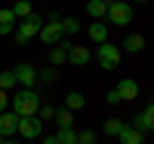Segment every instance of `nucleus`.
I'll return each mask as SVG.
<instances>
[{"instance_id": "31", "label": "nucleus", "mask_w": 154, "mask_h": 144, "mask_svg": "<svg viewBox=\"0 0 154 144\" xmlns=\"http://www.w3.org/2000/svg\"><path fill=\"white\" fill-rule=\"evenodd\" d=\"M44 144H59V142H57V136H46V139H44Z\"/></svg>"}, {"instance_id": "13", "label": "nucleus", "mask_w": 154, "mask_h": 144, "mask_svg": "<svg viewBox=\"0 0 154 144\" xmlns=\"http://www.w3.org/2000/svg\"><path fill=\"white\" fill-rule=\"evenodd\" d=\"M118 139H121V144H144V134L136 131L134 126H123V131L118 134Z\"/></svg>"}, {"instance_id": "15", "label": "nucleus", "mask_w": 154, "mask_h": 144, "mask_svg": "<svg viewBox=\"0 0 154 144\" xmlns=\"http://www.w3.org/2000/svg\"><path fill=\"white\" fill-rule=\"evenodd\" d=\"M123 49L131 52V54L141 52L144 49V36H141V33H131V36H126V39H123Z\"/></svg>"}, {"instance_id": "28", "label": "nucleus", "mask_w": 154, "mask_h": 144, "mask_svg": "<svg viewBox=\"0 0 154 144\" xmlns=\"http://www.w3.org/2000/svg\"><path fill=\"white\" fill-rule=\"evenodd\" d=\"M11 103V100H8V95H5V90H0V113L5 111V105Z\"/></svg>"}, {"instance_id": "30", "label": "nucleus", "mask_w": 154, "mask_h": 144, "mask_svg": "<svg viewBox=\"0 0 154 144\" xmlns=\"http://www.w3.org/2000/svg\"><path fill=\"white\" fill-rule=\"evenodd\" d=\"M72 46H75V44H72V41H62V44H59V49H62V52H69Z\"/></svg>"}, {"instance_id": "34", "label": "nucleus", "mask_w": 154, "mask_h": 144, "mask_svg": "<svg viewBox=\"0 0 154 144\" xmlns=\"http://www.w3.org/2000/svg\"><path fill=\"white\" fill-rule=\"evenodd\" d=\"M0 144H3V136H0Z\"/></svg>"}, {"instance_id": "12", "label": "nucleus", "mask_w": 154, "mask_h": 144, "mask_svg": "<svg viewBox=\"0 0 154 144\" xmlns=\"http://www.w3.org/2000/svg\"><path fill=\"white\" fill-rule=\"evenodd\" d=\"M13 26H16L13 11L11 8H3V11H0V36H8V33L13 31Z\"/></svg>"}, {"instance_id": "3", "label": "nucleus", "mask_w": 154, "mask_h": 144, "mask_svg": "<svg viewBox=\"0 0 154 144\" xmlns=\"http://www.w3.org/2000/svg\"><path fill=\"white\" fill-rule=\"evenodd\" d=\"M98 62H100V67L108 70V72L116 70V67L121 64V52H118V46L110 44V41H103L100 49H98Z\"/></svg>"}, {"instance_id": "32", "label": "nucleus", "mask_w": 154, "mask_h": 144, "mask_svg": "<svg viewBox=\"0 0 154 144\" xmlns=\"http://www.w3.org/2000/svg\"><path fill=\"white\" fill-rule=\"evenodd\" d=\"M3 144H13V142H3Z\"/></svg>"}, {"instance_id": "10", "label": "nucleus", "mask_w": 154, "mask_h": 144, "mask_svg": "<svg viewBox=\"0 0 154 144\" xmlns=\"http://www.w3.org/2000/svg\"><path fill=\"white\" fill-rule=\"evenodd\" d=\"M116 93H118V98H121V100H136V95H139V83H134V80L126 77V80L118 83Z\"/></svg>"}, {"instance_id": "19", "label": "nucleus", "mask_w": 154, "mask_h": 144, "mask_svg": "<svg viewBox=\"0 0 154 144\" xmlns=\"http://www.w3.org/2000/svg\"><path fill=\"white\" fill-rule=\"evenodd\" d=\"M11 11H13V16H16V18H26V16H31V13H33V8H31L28 0H18L16 8H11Z\"/></svg>"}, {"instance_id": "9", "label": "nucleus", "mask_w": 154, "mask_h": 144, "mask_svg": "<svg viewBox=\"0 0 154 144\" xmlns=\"http://www.w3.org/2000/svg\"><path fill=\"white\" fill-rule=\"evenodd\" d=\"M90 49L88 46H72L69 52H67V62L69 64H75V67H82V64H88L90 62Z\"/></svg>"}, {"instance_id": "1", "label": "nucleus", "mask_w": 154, "mask_h": 144, "mask_svg": "<svg viewBox=\"0 0 154 144\" xmlns=\"http://www.w3.org/2000/svg\"><path fill=\"white\" fill-rule=\"evenodd\" d=\"M38 105H41L38 95L26 88V90H21V93H16V98H13V113H16L18 118L21 116H36Z\"/></svg>"}, {"instance_id": "4", "label": "nucleus", "mask_w": 154, "mask_h": 144, "mask_svg": "<svg viewBox=\"0 0 154 144\" xmlns=\"http://www.w3.org/2000/svg\"><path fill=\"white\" fill-rule=\"evenodd\" d=\"M108 18L116 26H128V23L134 21V8L128 5V3H121V0L108 3Z\"/></svg>"}, {"instance_id": "17", "label": "nucleus", "mask_w": 154, "mask_h": 144, "mask_svg": "<svg viewBox=\"0 0 154 144\" xmlns=\"http://www.w3.org/2000/svg\"><path fill=\"white\" fill-rule=\"evenodd\" d=\"M88 33H90V39H93V41H105V39H108V28H105L100 21H93V23H90Z\"/></svg>"}, {"instance_id": "18", "label": "nucleus", "mask_w": 154, "mask_h": 144, "mask_svg": "<svg viewBox=\"0 0 154 144\" xmlns=\"http://www.w3.org/2000/svg\"><path fill=\"white\" fill-rule=\"evenodd\" d=\"M123 126H126V124H121L118 118H108V121L103 124V131L108 134V136H118V134L123 131Z\"/></svg>"}, {"instance_id": "8", "label": "nucleus", "mask_w": 154, "mask_h": 144, "mask_svg": "<svg viewBox=\"0 0 154 144\" xmlns=\"http://www.w3.org/2000/svg\"><path fill=\"white\" fill-rule=\"evenodd\" d=\"M134 129H136V131H152L154 129V108L152 105H146L141 113L134 116Z\"/></svg>"}, {"instance_id": "22", "label": "nucleus", "mask_w": 154, "mask_h": 144, "mask_svg": "<svg viewBox=\"0 0 154 144\" xmlns=\"http://www.w3.org/2000/svg\"><path fill=\"white\" fill-rule=\"evenodd\" d=\"M57 142H59V144H77V134L72 131V129H59Z\"/></svg>"}, {"instance_id": "6", "label": "nucleus", "mask_w": 154, "mask_h": 144, "mask_svg": "<svg viewBox=\"0 0 154 144\" xmlns=\"http://www.w3.org/2000/svg\"><path fill=\"white\" fill-rule=\"evenodd\" d=\"M13 75H16V83H21V85H26L28 90L36 85V77H38V72L33 70L31 64H18L16 70H13Z\"/></svg>"}, {"instance_id": "14", "label": "nucleus", "mask_w": 154, "mask_h": 144, "mask_svg": "<svg viewBox=\"0 0 154 144\" xmlns=\"http://www.w3.org/2000/svg\"><path fill=\"white\" fill-rule=\"evenodd\" d=\"M105 13H108V3H105V0H90V3H88V16L90 18L100 21Z\"/></svg>"}, {"instance_id": "7", "label": "nucleus", "mask_w": 154, "mask_h": 144, "mask_svg": "<svg viewBox=\"0 0 154 144\" xmlns=\"http://www.w3.org/2000/svg\"><path fill=\"white\" fill-rule=\"evenodd\" d=\"M38 36H41V41L44 44H57V41H62V26L59 21H49L46 26H41V31H38Z\"/></svg>"}, {"instance_id": "27", "label": "nucleus", "mask_w": 154, "mask_h": 144, "mask_svg": "<svg viewBox=\"0 0 154 144\" xmlns=\"http://www.w3.org/2000/svg\"><path fill=\"white\" fill-rule=\"evenodd\" d=\"M105 100H108V105H118V93H116V90H108V95H105Z\"/></svg>"}, {"instance_id": "26", "label": "nucleus", "mask_w": 154, "mask_h": 144, "mask_svg": "<svg viewBox=\"0 0 154 144\" xmlns=\"http://www.w3.org/2000/svg\"><path fill=\"white\" fill-rule=\"evenodd\" d=\"M38 116H41V118H51V116H54V108H51V105H38Z\"/></svg>"}, {"instance_id": "21", "label": "nucleus", "mask_w": 154, "mask_h": 144, "mask_svg": "<svg viewBox=\"0 0 154 144\" xmlns=\"http://www.w3.org/2000/svg\"><path fill=\"white\" fill-rule=\"evenodd\" d=\"M59 26H62V33H77L80 31V21L77 18H59Z\"/></svg>"}, {"instance_id": "24", "label": "nucleus", "mask_w": 154, "mask_h": 144, "mask_svg": "<svg viewBox=\"0 0 154 144\" xmlns=\"http://www.w3.org/2000/svg\"><path fill=\"white\" fill-rule=\"evenodd\" d=\"M13 85H16V75L13 72H3L0 75V90H11Z\"/></svg>"}, {"instance_id": "11", "label": "nucleus", "mask_w": 154, "mask_h": 144, "mask_svg": "<svg viewBox=\"0 0 154 144\" xmlns=\"http://www.w3.org/2000/svg\"><path fill=\"white\" fill-rule=\"evenodd\" d=\"M16 129H18V116L16 113H8V111H3L0 113V136H11V134H16Z\"/></svg>"}, {"instance_id": "20", "label": "nucleus", "mask_w": 154, "mask_h": 144, "mask_svg": "<svg viewBox=\"0 0 154 144\" xmlns=\"http://www.w3.org/2000/svg\"><path fill=\"white\" fill-rule=\"evenodd\" d=\"M57 116V124H59V129H72V111H67V108H62V111H57L54 113Z\"/></svg>"}, {"instance_id": "29", "label": "nucleus", "mask_w": 154, "mask_h": 144, "mask_svg": "<svg viewBox=\"0 0 154 144\" xmlns=\"http://www.w3.org/2000/svg\"><path fill=\"white\" fill-rule=\"evenodd\" d=\"M38 77H41V80H46V83H54V77H57V75H54L51 70H46V72H41Z\"/></svg>"}, {"instance_id": "33", "label": "nucleus", "mask_w": 154, "mask_h": 144, "mask_svg": "<svg viewBox=\"0 0 154 144\" xmlns=\"http://www.w3.org/2000/svg\"><path fill=\"white\" fill-rule=\"evenodd\" d=\"M139 3H146V0H139Z\"/></svg>"}, {"instance_id": "5", "label": "nucleus", "mask_w": 154, "mask_h": 144, "mask_svg": "<svg viewBox=\"0 0 154 144\" xmlns=\"http://www.w3.org/2000/svg\"><path fill=\"white\" fill-rule=\"evenodd\" d=\"M41 129H44L41 118H36V116H21V118H18V129H16V131L21 134V136H26V139H36L38 134H41Z\"/></svg>"}, {"instance_id": "23", "label": "nucleus", "mask_w": 154, "mask_h": 144, "mask_svg": "<svg viewBox=\"0 0 154 144\" xmlns=\"http://www.w3.org/2000/svg\"><path fill=\"white\" fill-rule=\"evenodd\" d=\"M49 62H51L54 67L64 64V62H67V52H62L59 46H57V49H51V52H49Z\"/></svg>"}, {"instance_id": "2", "label": "nucleus", "mask_w": 154, "mask_h": 144, "mask_svg": "<svg viewBox=\"0 0 154 144\" xmlns=\"http://www.w3.org/2000/svg\"><path fill=\"white\" fill-rule=\"evenodd\" d=\"M41 26H44V18L36 16V13H31V16H26L21 23H18V31H16V41L18 44H28V41L36 36L38 31H41Z\"/></svg>"}, {"instance_id": "16", "label": "nucleus", "mask_w": 154, "mask_h": 144, "mask_svg": "<svg viewBox=\"0 0 154 144\" xmlns=\"http://www.w3.org/2000/svg\"><path fill=\"white\" fill-rule=\"evenodd\" d=\"M64 103H67V111H80V108H85V95L72 90V93H67Z\"/></svg>"}, {"instance_id": "25", "label": "nucleus", "mask_w": 154, "mask_h": 144, "mask_svg": "<svg viewBox=\"0 0 154 144\" xmlns=\"http://www.w3.org/2000/svg\"><path fill=\"white\" fill-rule=\"evenodd\" d=\"M77 144H95V134L90 131V129L80 131V134H77Z\"/></svg>"}]
</instances>
